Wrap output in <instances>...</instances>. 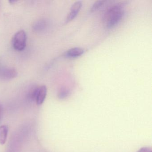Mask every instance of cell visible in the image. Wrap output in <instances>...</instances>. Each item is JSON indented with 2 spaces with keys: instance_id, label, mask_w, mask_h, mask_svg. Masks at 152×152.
<instances>
[{
  "instance_id": "1",
  "label": "cell",
  "mask_w": 152,
  "mask_h": 152,
  "mask_svg": "<svg viewBox=\"0 0 152 152\" xmlns=\"http://www.w3.org/2000/svg\"><path fill=\"white\" fill-rule=\"evenodd\" d=\"M124 10L121 5H115L109 8L104 15V22L107 28L112 29L115 27L122 19Z\"/></svg>"
},
{
  "instance_id": "2",
  "label": "cell",
  "mask_w": 152,
  "mask_h": 152,
  "mask_svg": "<svg viewBox=\"0 0 152 152\" xmlns=\"http://www.w3.org/2000/svg\"><path fill=\"white\" fill-rule=\"evenodd\" d=\"M26 33L23 30L19 31L15 34L13 39L14 49L18 51L23 50L26 46Z\"/></svg>"
},
{
  "instance_id": "3",
  "label": "cell",
  "mask_w": 152,
  "mask_h": 152,
  "mask_svg": "<svg viewBox=\"0 0 152 152\" xmlns=\"http://www.w3.org/2000/svg\"><path fill=\"white\" fill-rule=\"evenodd\" d=\"M17 72L15 68L1 66L0 67V79L8 80L15 78Z\"/></svg>"
},
{
  "instance_id": "4",
  "label": "cell",
  "mask_w": 152,
  "mask_h": 152,
  "mask_svg": "<svg viewBox=\"0 0 152 152\" xmlns=\"http://www.w3.org/2000/svg\"><path fill=\"white\" fill-rule=\"evenodd\" d=\"M82 7V2L81 1H77L75 2L71 7L70 13L68 14L66 20V23L72 21L77 16Z\"/></svg>"
},
{
  "instance_id": "5",
  "label": "cell",
  "mask_w": 152,
  "mask_h": 152,
  "mask_svg": "<svg viewBox=\"0 0 152 152\" xmlns=\"http://www.w3.org/2000/svg\"><path fill=\"white\" fill-rule=\"evenodd\" d=\"M47 94V88L46 86L43 85L37 88L34 99L37 105L42 104L46 99Z\"/></svg>"
},
{
  "instance_id": "6",
  "label": "cell",
  "mask_w": 152,
  "mask_h": 152,
  "mask_svg": "<svg viewBox=\"0 0 152 152\" xmlns=\"http://www.w3.org/2000/svg\"><path fill=\"white\" fill-rule=\"evenodd\" d=\"M84 53V50L80 48H74L68 50L65 54V56L69 58H75L79 57Z\"/></svg>"
},
{
  "instance_id": "7",
  "label": "cell",
  "mask_w": 152,
  "mask_h": 152,
  "mask_svg": "<svg viewBox=\"0 0 152 152\" xmlns=\"http://www.w3.org/2000/svg\"><path fill=\"white\" fill-rule=\"evenodd\" d=\"M8 133V127L6 125L0 126V144L3 145L6 143Z\"/></svg>"
},
{
  "instance_id": "8",
  "label": "cell",
  "mask_w": 152,
  "mask_h": 152,
  "mask_svg": "<svg viewBox=\"0 0 152 152\" xmlns=\"http://www.w3.org/2000/svg\"><path fill=\"white\" fill-rule=\"evenodd\" d=\"M47 23L44 19H41L35 22L34 24L33 28L36 31L41 32L46 29Z\"/></svg>"
},
{
  "instance_id": "9",
  "label": "cell",
  "mask_w": 152,
  "mask_h": 152,
  "mask_svg": "<svg viewBox=\"0 0 152 152\" xmlns=\"http://www.w3.org/2000/svg\"><path fill=\"white\" fill-rule=\"evenodd\" d=\"M70 91L66 88H62L58 91V97L59 99H63L66 98L70 94Z\"/></svg>"
},
{
  "instance_id": "10",
  "label": "cell",
  "mask_w": 152,
  "mask_h": 152,
  "mask_svg": "<svg viewBox=\"0 0 152 152\" xmlns=\"http://www.w3.org/2000/svg\"><path fill=\"white\" fill-rule=\"evenodd\" d=\"M105 2L106 1H96L91 8V12H94L98 10L104 4Z\"/></svg>"
},
{
  "instance_id": "11",
  "label": "cell",
  "mask_w": 152,
  "mask_h": 152,
  "mask_svg": "<svg viewBox=\"0 0 152 152\" xmlns=\"http://www.w3.org/2000/svg\"><path fill=\"white\" fill-rule=\"evenodd\" d=\"M137 152H152V150L148 147H144L140 148Z\"/></svg>"
},
{
  "instance_id": "12",
  "label": "cell",
  "mask_w": 152,
  "mask_h": 152,
  "mask_svg": "<svg viewBox=\"0 0 152 152\" xmlns=\"http://www.w3.org/2000/svg\"><path fill=\"white\" fill-rule=\"evenodd\" d=\"M2 111H3V108H2V106L0 104V121H1V119L2 116Z\"/></svg>"
}]
</instances>
